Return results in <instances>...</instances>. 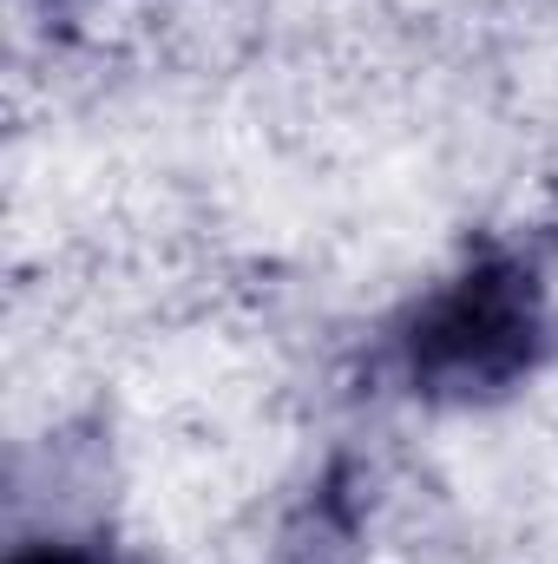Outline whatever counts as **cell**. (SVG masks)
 I'll return each mask as SVG.
<instances>
[{"label":"cell","instance_id":"6da1fadb","mask_svg":"<svg viewBox=\"0 0 558 564\" xmlns=\"http://www.w3.org/2000/svg\"><path fill=\"white\" fill-rule=\"evenodd\" d=\"M546 348V282L526 257L486 243L415 308L401 368L420 401L480 408L513 394Z\"/></svg>","mask_w":558,"mask_h":564},{"label":"cell","instance_id":"7a4b0ae2","mask_svg":"<svg viewBox=\"0 0 558 564\" xmlns=\"http://www.w3.org/2000/svg\"><path fill=\"white\" fill-rule=\"evenodd\" d=\"M7 564H112L99 545H73V539H60V545H20Z\"/></svg>","mask_w":558,"mask_h":564}]
</instances>
